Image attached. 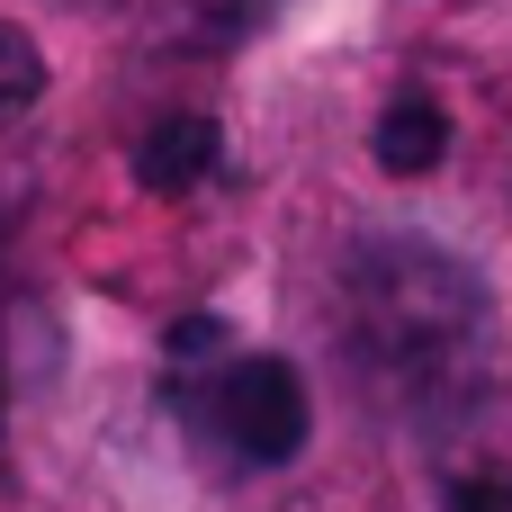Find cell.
<instances>
[{
    "mask_svg": "<svg viewBox=\"0 0 512 512\" xmlns=\"http://www.w3.org/2000/svg\"><path fill=\"white\" fill-rule=\"evenodd\" d=\"M450 512H512V468H477L450 486Z\"/></svg>",
    "mask_w": 512,
    "mask_h": 512,
    "instance_id": "6",
    "label": "cell"
},
{
    "mask_svg": "<svg viewBox=\"0 0 512 512\" xmlns=\"http://www.w3.org/2000/svg\"><path fill=\"white\" fill-rule=\"evenodd\" d=\"M369 153H378V171H396V180L441 171V162H450V108H441L432 90H396V99L378 108V126H369Z\"/></svg>",
    "mask_w": 512,
    "mask_h": 512,
    "instance_id": "3",
    "label": "cell"
},
{
    "mask_svg": "<svg viewBox=\"0 0 512 512\" xmlns=\"http://www.w3.org/2000/svg\"><path fill=\"white\" fill-rule=\"evenodd\" d=\"M36 99H45V54H36L27 27L0 18V117H18V108H36Z\"/></svg>",
    "mask_w": 512,
    "mask_h": 512,
    "instance_id": "5",
    "label": "cell"
},
{
    "mask_svg": "<svg viewBox=\"0 0 512 512\" xmlns=\"http://www.w3.org/2000/svg\"><path fill=\"white\" fill-rule=\"evenodd\" d=\"M351 360L405 405H459L486 369V288L459 252L423 234H360L342 261Z\"/></svg>",
    "mask_w": 512,
    "mask_h": 512,
    "instance_id": "1",
    "label": "cell"
},
{
    "mask_svg": "<svg viewBox=\"0 0 512 512\" xmlns=\"http://www.w3.org/2000/svg\"><path fill=\"white\" fill-rule=\"evenodd\" d=\"M0 414H9V396H0Z\"/></svg>",
    "mask_w": 512,
    "mask_h": 512,
    "instance_id": "7",
    "label": "cell"
},
{
    "mask_svg": "<svg viewBox=\"0 0 512 512\" xmlns=\"http://www.w3.org/2000/svg\"><path fill=\"white\" fill-rule=\"evenodd\" d=\"M216 162H225V135H216V117H189V108H180V117H153L144 144H135V180L162 189V198L216 180Z\"/></svg>",
    "mask_w": 512,
    "mask_h": 512,
    "instance_id": "4",
    "label": "cell"
},
{
    "mask_svg": "<svg viewBox=\"0 0 512 512\" xmlns=\"http://www.w3.org/2000/svg\"><path fill=\"white\" fill-rule=\"evenodd\" d=\"M180 405L243 468H288L306 450V387L279 351H225L207 378H180Z\"/></svg>",
    "mask_w": 512,
    "mask_h": 512,
    "instance_id": "2",
    "label": "cell"
}]
</instances>
